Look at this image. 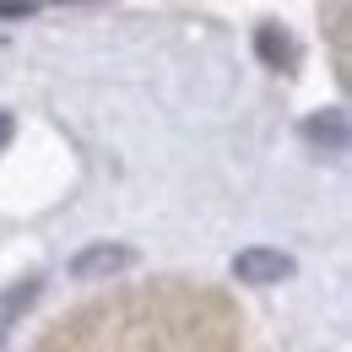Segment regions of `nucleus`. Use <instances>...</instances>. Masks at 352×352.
Returning a JSON list of instances; mask_svg holds the SVG:
<instances>
[{
    "instance_id": "39448f33",
    "label": "nucleus",
    "mask_w": 352,
    "mask_h": 352,
    "mask_svg": "<svg viewBox=\"0 0 352 352\" xmlns=\"http://www.w3.org/2000/svg\"><path fill=\"white\" fill-rule=\"evenodd\" d=\"M33 293H38V282H22V287H11V293H6V298H0V336H6V331H11V320H16V314H22V309L33 304Z\"/></svg>"
},
{
    "instance_id": "20e7f679",
    "label": "nucleus",
    "mask_w": 352,
    "mask_h": 352,
    "mask_svg": "<svg viewBox=\"0 0 352 352\" xmlns=\"http://www.w3.org/2000/svg\"><path fill=\"white\" fill-rule=\"evenodd\" d=\"M255 49H261V60H265V65H276V71L298 60V49L287 44V38L276 33V28H261V33H255Z\"/></svg>"
},
{
    "instance_id": "423d86ee",
    "label": "nucleus",
    "mask_w": 352,
    "mask_h": 352,
    "mask_svg": "<svg viewBox=\"0 0 352 352\" xmlns=\"http://www.w3.org/2000/svg\"><path fill=\"white\" fill-rule=\"evenodd\" d=\"M28 11H33L28 0H0V16H28Z\"/></svg>"
},
{
    "instance_id": "0eeeda50",
    "label": "nucleus",
    "mask_w": 352,
    "mask_h": 352,
    "mask_svg": "<svg viewBox=\"0 0 352 352\" xmlns=\"http://www.w3.org/2000/svg\"><path fill=\"white\" fill-rule=\"evenodd\" d=\"M11 131H16V120H11V114H6V109H0V146H6V141H11Z\"/></svg>"
},
{
    "instance_id": "7ed1b4c3",
    "label": "nucleus",
    "mask_w": 352,
    "mask_h": 352,
    "mask_svg": "<svg viewBox=\"0 0 352 352\" xmlns=\"http://www.w3.org/2000/svg\"><path fill=\"white\" fill-rule=\"evenodd\" d=\"M304 135H309V141H325L331 152H347V114H342V109H331L325 120L314 114V120L304 125Z\"/></svg>"
},
{
    "instance_id": "f257e3e1",
    "label": "nucleus",
    "mask_w": 352,
    "mask_h": 352,
    "mask_svg": "<svg viewBox=\"0 0 352 352\" xmlns=\"http://www.w3.org/2000/svg\"><path fill=\"white\" fill-rule=\"evenodd\" d=\"M293 271H298V265H293V255L265 250V244L244 250V255H233V276H239L244 287H271V282H282V276H293Z\"/></svg>"
},
{
    "instance_id": "f03ea898",
    "label": "nucleus",
    "mask_w": 352,
    "mask_h": 352,
    "mask_svg": "<svg viewBox=\"0 0 352 352\" xmlns=\"http://www.w3.org/2000/svg\"><path fill=\"white\" fill-rule=\"evenodd\" d=\"M135 255L125 244H87L76 261H71V276L76 282H109V276H120V271H131Z\"/></svg>"
}]
</instances>
